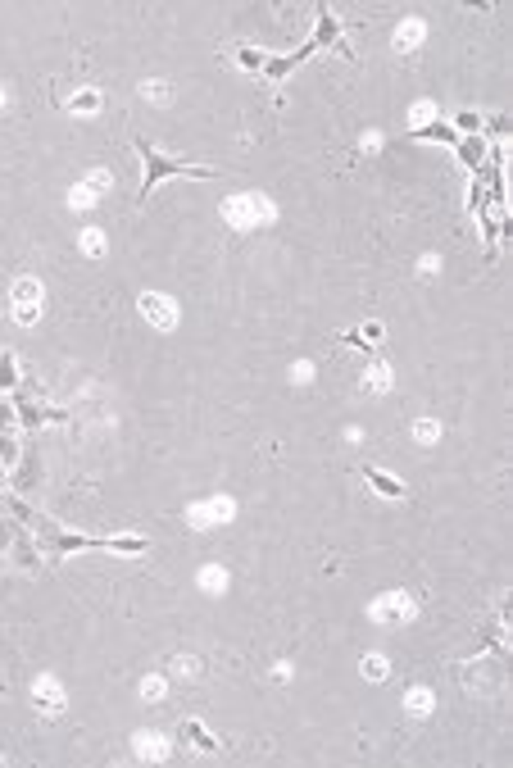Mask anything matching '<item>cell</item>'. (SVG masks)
I'll use <instances>...</instances> for the list:
<instances>
[{"label":"cell","mask_w":513,"mask_h":768,"mask_svg":"<svg viewBox=\"0 0 513 768\" xmlns=\"http://www.w3.org/2000/svg\"><path fill=\"white\" fill-rule=\"evenodd\" d=\"M137 155H141V164H146V168H141V200H146L164 178H214V168L182 164V159H173V155H159L150 141H137Z\"/></svg>","instance_id":"cell-1"},{"label":"cell","mask_w":513,"mask_h":768,"mask_svg":"<svg viewBox=\"0 0 513 768\" xmlns=\"http://www.w3.org/2000/svg\"><path fill=\"white\" fill-rule=\"evenodd\" d=\"M309 41H314V46H332V51H341L345 60H354V51L345 46V37H341V23H336V14H332L327 5L318 9V32L309 37Z\"/></svg>","instance_id":"cell-2"},{"label":"cell","mask_w":513,"mask_h":768,"mask_svg":"<svg viewBox=\"0 0 513 768\" xmlns=\"http://www.w3.org/2000/svg\"><path fill=\"white\" fill-rule=\"evenodd\" d=\"M36 310H41V286H36V282H18L14 286V314H18V323H32Z\"/></svg>","instance_id":"cell-3"},{"label":"cell","mask_w":513,"mask_h":768,"mask_svg":"<svg viewBox=\"0 0 513 768\" xmlns=\"http://www.w3.org/2000/svg\"><path fill=\"white\" fill-rule=\"evenodd\" d=\"M409 137H413V141H445V146H459V132H454L450 123H441V119H437V123H422V128H413Z\"/></svg>","instance_id":"cell-4"},{"label":"cell","mask_w":513,"mask_h":768,"mask_svg":"<svg viewBox=\"0 0 513 768\" xmlns=\"http://www.w3.org/2000/svg\"><path fill=\"white\" fill-rule=\"evenodd\" d=\"M364 477H368V482H373L382 496H386V501H400V496H404V486L395 482L391 473H382V468H364Z\"/></svg>","instance_id":"cell-5"},{"label":"cell","mask_w":513,"mask_h":768,"mask_svg":"<svg viewBox=\"0 0 513 768\" xmlns=\"http://www.w3.org/2000/svg\"><path fill=\"white\" fill-rule=\"evenodd\" d=\"M232 55H236V64H241L246 73H259V69L268 64V51H259V46H236Z\"/></svg>","instance_id":"cell-6"},{"label":"cell","mask_w":513,"mask_h":768,"mask_svg":"<svg viewBox=\"0 0 513 768\" xmlns=\"http://www.w3.org/2000/svg\"><path fill=\"white\" fill-rule=\"evenodd\" d=\"M454 150H459V159L468 168H481V150H486V146H481V137H459V146H454Z\"/></svg>","instance_id":"cell-7"},{"label":"cell","mask_w":513,"mask_h":768,"mask_svg":"<svg viewBox=\"0 0 513 768\" xmlns=\"http://www.w3.org/2000/svg\"><path fill=\"white\" fill-rule=\"evenodd\" d=\"M141 310H150V319L159 323V328H168V323H173V319H168V305L154 300V296H146V300H141Z\"/></svg>","instance_id":"cell-8"},{"label":"cell","mask_w":513,"mask_h":768,"mask_svg":"<svg viewBox=\"0 0 513 768\" xmlns=\"http://www.w3.org/2000/svg\"><path fill=\"white\" fill-rule=\"evenodd\" d=\"M187 736H191V741L200 746V750H218V741H214V736H209V732H205V727H200V723H187Z\"/></svg>","instance_id":"cell-9"},{"label":"cell","mask_w":513,"mask_h":768,"mask_svg":"<svg viewBox=\"0 0 513 768\" xmlns=\"http://www.w3.org/2000/svg\"><path fill=\"white\" fill-rule=\"evenodd\" d=\"M14 378H18L14 355H0V387H14Z\"/></svg>","instance_id":"cell-10"},{"label":"cell","mask_w":513,"mask_h":768,"mask_svg":"<svg viewBox=\"0 0 513 768\" xmlns=\"http://www.w3.org/2000/svg\"><path fill=\"white\" fill-rule=\"evenodd\" d=\"M454 128H459V132H472V137H477V132H481V119H477V114H459V119H454Z\"/></svg>","instance_id":"cell-11"},{"label":"cell","mask_w":513,"mask_h":768,"mask_svg":"<svg viewBox=\"0 0 513 768\" xmlns=\"http://www.w3.org/2000/svg\"><path fill=\"white\" fill-rule=\"evenodd\" d=\"M73 105H77V110H86V114H91L100 100H95V91H77V100H73Z\"/></svg>","instance_id":"cell-12"},{"label":"cell","mask_w":513,"mask_h":768,"mask_svg":"<svg viewBox=\"0 0 513 768\" xmlns=\"http://www.w3.org/2000/svg\"><path fill=\"white\" fill-rule=\"evenodd\" d=\"M481 128H486V132H491V137H500V132H505V128H509V119H491V123H481Z\"/></svg>","instance_id":"cell-13"}]
</instances>
